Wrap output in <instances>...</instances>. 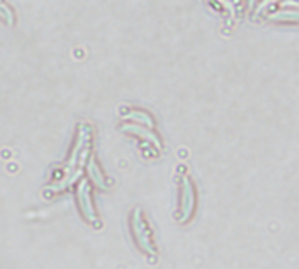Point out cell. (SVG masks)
Returning a JSON list of instances; mask_svg holds the SVG:
<instances>
[{
  "label": "cell",
  "mask_w": 299,
  "mask_h": 269,
  "mask_svg": "<svg viewBox=\"0 0 299 269\" xmlns=\"http://www.w3.org/2000/svg\"><path fill=\"white\" fill-rule=\"evenodd\" d=\"M92 141H93V128L86 122H81L78 125L74 137V145L70 150L69 160L64 166V171L72 172V171H81V167H85V162L88 160V157L92 155Z\"/></svg>",
  "instance_id": "6da1fadb"
},
{
  "label": "cell",
  "mask_w": 299,
  "mask_h": 269,
  "mask_svg": "<svg viewBox=\"0 0 299 269\" xmlns=\"http://www.w3.org/2000/svg\"><path fill=\"white\" fill-rule=\"evenodd\" d=\"M120 130L125 134H130V136H136L139 137L141 141L145 143V146H151L153 150L157 151H162V141H160V137L158 134L155 132V128H150V127H145V125H139V124H122L120 125Z\"/></svg>",
  "instance_id": "5b68a950"
},
{
  "label": "cell",
  "mask_w": 299,
  "mask_h": 269,
  "mask_svg": "<svg viewBox=\"0 0 299 269\" xmlns=\"http://www.w3.org/2000/svg\"><path fill=\"white\" fill-rule=\"evenodd\" d=\"M76 203H78L81 216H83L88 224L101 225V220L97 216L95 204H93V199H92V185H90V181L81 180L78 183V186H76Z\"/></svg>",
  "instance_id": "277c9868"
},
{
  "label": "cell",
  "mask_w": 299,
  "mask_h": 269,
  "mask_svg": "<svg viewBox=\"0 0 299 269\" xmlns=\"http://www.w3.org/2000/svg\"><path fill=\"white\" fill-rule=\"evenodd\" d=\"M197 207V192H195V185H193L192 178L189 174H181L180 178V199H178V222L187 224L195 213Z\"/></svg>",
  "instance_id": "3957f363"
},
{
  "label": "cell",
  "mask_w": 299,
  "mask_h": 269,
  "mask_svg": "<svg viewBox=\"0 0 299 269\" xmlns=\"http://www.w3.org/2000/svg\"><path fill=\"white\" fill-rule=\"evenodd\" d=\"M120 116L125 122H132V124H139V125H145V127L155 128L153 116L143 109H137V107H122L120 109Z\"/></svg>",
  "instance_id": "52a82bcc"
},
{
  "label": "cell",
  "mask_w": 299,
  "mask_h": 269,
  "mask_svg": "<svg viewBox=\"0 0 299 269\" xmlns=\"http://www.w3.org/2000/svg\"><path fill=\"white\" fill-rule=\"evenodd\" d=\"M85 169H86L88 180L92 181L93 185H97L102 190L109 188V180L106 178L104 171H102V167H101V164L97 162L95 155H90V157H88V160L85 162Z\"/></svg>",
  "instance_id": "8992f818"
},
{
  "label": "cell",
  "mask_w": 299,
  "mask_h": 269,
  "mask_svg": "<svg viewBox=\"0 0 299 269\" xmlns=\"http://www.w3.org/2000/svg\"><path fill=\"white\" fill-rule=\"evenodd\" d=\"M0 21H4L9 27H13L16 23V13L5 0H0Z\"/></svg>",
  "instance_id": "ba28073f"
},
{
  "label": "cell",
  "mask_w": 299,
  "mask_h": 269,
  "mask_svg": "<svg viewBox=\"0 0 299 269\" xmlns=\"http://www.w3.org/2000/svg\"><path fill=\"white\" fill-rule=\"evenodd\" d=\"M128 225H130V234H132L134 243H136V247L139 248L145 255L157 257V247H155L153 230L150 227L148 220H146V216L141 207H134V209H132Z\"/></svg>",
  "instance_id": "7a4b0ae2"
}]
</instances>
